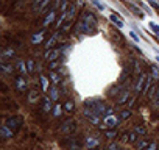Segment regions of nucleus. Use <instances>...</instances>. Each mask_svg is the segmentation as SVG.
<instances>
[{"mask_svg":"<svg viewBox=\"0 0 159 150\" xmlns=\"http://www.w3.org/2000/svg\"><path fill=\"white\" fill-rule=\"evenodd\" d=\"M95 28H97V21L94 19V16L91 13H86L78 22V30L86 35H92L95 31Z\"/></svg>","mask_w":159,"mask_h":150,"instance_id":"obj_1","label":"nucleus"},{"mask_svg":"<svg viewBox=\"0 0 159 150\" xmlns=\"http://www.w3.org/2000/svg\"><path fill=\"white\" fill-rule=\"evenodd\" d=\"M84 116H86V117H88V120H89V122H92L94 125H100V114H97L95 111H92V110L86 108V110H84Z\"/></svg>","mask_w":159,"mask_h":150,"instance_id":"obj_2","label":"nucleus"},{"mask_svg":"<svg viewBox=\"0 0 159 150\" xmlns=\"http://www.w3.org/2000/svg\"><path fill=\"white\" fill-rule=\"evenodd\" d=\"M73 130H75V120H73V119L66 120L64 125L61 127V133H64V134H67V133H70V131H73Z\"/></svg>","mask_w":159,"mask_h":150,"instance_id":"obj_3","label":"nucleus"},{"mask_svg":"<svg viewBox=\"0 0 159 150\" xmlns=\"http://www.w3.org/2000/svg\"><path fill=\"white\" fill-rule=\"evenodd\" d=\"M16 86H17L19 91H25L27 89V80H25L24 75H20V77L16 78Z\"/></svg>","mask_w":159,"mask_h":150,"instance_id":"obj_4","label":"nucleus"},{"mask_svg":"<svg viewBox=\"0 0 159 150\" xmlns=\"http://www.w3.org/2000/svg\"><path fill=\"white\" fill-rule=\"evenodd\" d=\"M109 21H111L114 25H117L119 28H123V27H125V22H123L117 14H109Z\"/></svg>","mask_w":159,"mask_h":150,"instance_id":"obj_5","label":"nucleus"},{"mask_svg":"<svg viewBox=\"0 0 159 150\" xmlns=\"http://www.w3.org/2000/svg\"><path fill=\"white\" fill-rule=\"evenodd\" d=\"M59 53H61V49H53V50H48V52H47L45 58H47L48 61H55V59L59 56Z\"/></svg>","mask_w":159,"mask_h":150,"instance_id":"obj_6","label":"nucleus"},{"mask_svg":"<svg viewBox=\"0 0 159 150\" xmlns=\"http://www.w3.org/2000/svg\"><path fill=\"white\" fill-rule=\"evenodd\" d=\"M0 134H2V138H13L14 131L10 130L8 125H2V128H0Z\"/></svg>","mask_w":159,"mask_h":150,"instance_id":"obj_7","label":"nucleus"},{"mask_svg":"<svg viewBox=\"0 0 159 150\" xmlns=\"http://www.w3.org/2000/svg\"><path fill=\"white\" fill-rule=\"evenodd\" d=\"M105 125H106V127H111V128L116 127V125H117V117L112 116V114H111V116H106V117H105Z\"/></svg>","mask_w":159,"mask_h":150,"instance_id":"obj_8","label":"nucleus"},{"mask_svg":"<svg viewBox=\"0 0 159 150\" xmlns=\"http://www.w3.org/2000/svg\"><path fill=\"white\" fill-rule=\"evenodd\" d=\"M20 124H22V119H19V117H14V119H10L5 125H8L11 130H13V127L14 128H17V127H20Z\"/></svg>","mask_w":159,"mask_h":150,"instance_id":"obj_9","label":"nucleus"},{"mask_svg":"<svg viewBox=\"0 0 159 150\" xmlns=\"http://www.w3.org/2000/svg\"><path fill=\"white\" fill-rule=\"evenodd\" d=\"M145 82H147V75H143V73H142L140 77H139V82L136 83V91H137V92H140V91L143 89V86H145L143 83H145Z\"/></svg>","mask_w":159,"mask_h":150,"instance_id":"obj_10","label":"nucleus"},{"mask_svg":"<svg viewBox=\"0 0 159 150\" xmlns=\"http://www.w3.org/2000/svg\"><path fill=\"white\" fill-rule=\"evenodd\" d=\"M44 36H45V31H44V30H41L39 33L33 35V38H31V42H33V44H39V42L44 39Z\"/></svg>","mask_w":159,"mask_h":150,"instance_id":"obj_11","label":"nucleus"},{"mask_svg":"<svg viewBox=\"0 0 159 150\" xmlns=\"http://www.w3.org/2000/svg\"><path fill=\"white\" fill-rule=\"evenodd\" d=\"M53 21H55V10H52V11L47 14V17H45V21H44V27H48Z\"/></svg>","mask_w":159,"mask_h":150,"instance_id":"obj_12","label":"nucleus"},{"mask_svg":"<svg viewBox=\"0 0 159 150\" xmlns=\"http://www.w3.org/2000/svg\"><path fill=\"white\" fill-rule=\"evenodd\" d=\"M100 142H98V139H95V138H88L86 139V147L88 148H94V147H97Z\"/></svg>","mask_w":159,"mask_h":150,"instance_id":"obj_13","label":"nucleus"},{"mask_svg":"<svg viewBox=\"0 0 159 150\" xmlns=\"http://www.w3.org/2000/svg\"><path fill=\"white\" fill-rule=\"evenodd\" d=\"M16 64H17V69H19L20 75H27V72H28V70H27V67H25V63H24L22 59H19Z\"/></svg>","mask_w":159,"mask_h":150,"instance_id":"obj_14","label":"nucleus"},{"mask_svg":"<svg viewBox=\"0 0 159 150\" xmlns=\"http://www.w3.org/2000/svg\"><path fill=\"white\" fill-rule=\"evenodd\" d=\"M91 2L95 5L97 10H100V11H106V5H105L103 2H100V0H91Z\"/></svg>","mask_w":159,"mask_h":150,"instance_id":"obj_15","label":"nucleus"},{"mask_svg":"<svg viewBox=\"0 0 159 150\" xmlns=\"http://www.w3.org/2000/svg\"><path fill=\"white\" fill-rule=\"evenodd\" d=\"M50 110H52V99L50 97H45L44 99V111L45 113H50Z\"/></svg>","mask_w":159,"mask_h":150,"instance_id":"obj_16","label":"nucleus"},{"mask_svg":"<svg viewBox=\"0 0 159 150\" xmlns=\"http://www.w3.org/2000/svg\"><path fill=\"white\" fill-rule=\"evenodd\" d=\"M58 36H59V33H55V35L52 36V39H48V42L45 44V47H47V49H50V47H53V44H55V42H56V41L59 39Z\"/></svg>","mask_w":159,"mask_h":150,"instance_id":"obj_17","label":"nucleus"},{"mask_svg":"<svg viewBox=\"0 0 159 150\" xmlns=\"http://www.w3.org/2000/svg\"><path fill=\"white\" fill-rule=\"evenodd\" d=\"M10 56H14V50H13V49H7V50L2 52V59H3V61H5L7 58H10Z\"/></svg>","mask_w":159,"mask_h":150,"instance_id":"obj_18","label":"nucleus"},{"mask_svg":"<svg viewBox=\"0 0 159 150\" xmlns=\"http://www.w3.org/2000/svg\"><path fill=\"white\" fill-rule=\"evenodd\" d=\"M39 80H41V86H42V91H47L48 89V82L44 75H39Z\"/></svg>","mask_w":159,"mask_h":150,"instance_id":"obj_19","label":"nucleus"},{"mask_svg":"<svg viewBox=\"0 0 159 150\" xmlns=\"http://www.w3.org/2000/svg\"><path fill=\"white\" fill-rule=\"evenodd\" d=\"M2 72L7 73V75L11 73V72H13V66H8L7 63H2Z\"/></svg>","mask_w":159,"mask_h":150,"instance_id":"obj_20","label":"nucleus"},{"mask_svg":"<svg viewBox=\"0 0 159 150\" xmlns=\"http://www.w3.org/2000/svg\"><path fill=\"white\" fill-rule=\"evenodd\" d=\"M38 100V91H31L30 94H28V102L30 103H34Z\"/></svg>","mask_w":159,"mask_h":150,"instance_id":"obj_21","label":"nucleus"},{"mask_svg":"<svg viewBox=\"0 0 159 150\" xmlns=\"http://www.w3.org/2000/svg\"><path fill=\"white\" fill-rule=\"evenodd\" d=\"M148 27H150V30H153V31H154L156 35L159 33V25H157L156 22H153V21H150V22H148Z\"/></svg>","mask_w":159,"mask_h":150,"instance_id":"obj_22","label":"nucleus"},{"mask_svg":"<svg viewBox=\"0 0 159 150\" xmlns=\"http://www.w3.org/2000/svg\"><path fill=\"white\" fill-rule=\"evenodd\" d=\"M50 78H52V82H53L55 85L61 82V77H59V75H58L56 72H52V73H50Z\"/></svg>","mask_w":159,"mask_h":150,"instance_id":"obj_23","label":"nucleus"},{"mask_svg":"<svg viewBox=\"0 0 159 150\" xmlns=\"http://www.w3.org/2000/svg\"><path fill=\"white\" fill-rule=\"evenodd\" d=\"M50 99H52V100H58V91H56L55 86L50 88Z\"/></svg>","mask_w":159,"mask_h":150,"instance_id":"obj_24","label":"nucleus"},{"mask_svg":"<svg viewBox=\"0 0 159 150\" xmlns=\"http://www.w3.org/2000/svg\"><path fill=\"white\" fill-rule=\"evenodd\" d=\"M126 97H128V91H123V92H122V96L117 99V102H119V103H125Z\"/></svg>","mask_w":159,"mask_h":150,"instance_id":"obj_25","label":"nucleus"},{"mask_svg":"<svg viewBox=\"0 0 159 150\" xmlns=\"http://www.w3.org/2000/svg\"><path fill=\"white\" fill-rule=\"evenodd\" d=\"M148 145H150V142H148V141H143V142H139V144H137V150H145V148H147Z\"/></svg>","mask_w":159,"mask_h":150,"instance_id":"obj_26","label":"nucleus"},{"mask_svg":"<svg viewBox=\"0 0 159 150\" xmlns=\"http://www.w3.org/2000/svg\"><path fill=\"white\" fill-rule=\"evenodd\" d=\"M129 36H131V39H133L134 42H137V44L140 42V38H139V35H137V33H134V31H129Z\"/></svg>","mask_w":159,"mask_h":150,"instance_id":"obj_27","label":"nucleus"},{"mask_svg":"<svg viewBox=\"0 0 159 150\" xmlns=\"http://www.w3.org/2000/svg\"><path fill=\"white\" fill-rule=\"evenodd\" d=\"M73 13H75V7H70V10L67 11V21H72V17H73Z\"/></svg>","mask_w":159,"mask_h":150,"instance_id":"obj_28","label":"nucleus"},{"mask_svg":"<svg viewBox=\"0 0 159 150\" xmlns=\"http://www.w3.org/2000/svg\"><path fill=\"white\" fill-rule=\"evenodd\" d=\"M53 116H55V117L61 116V105H56V106H55V110H53Z\"/></svg>","mask_w":159,"mask_h":150,"instance_id":"obj_29","label":"nucleus"},{"mask_svg":"<svg viewBox=\"0 0 159 150\" xmlns=\"http://www.w3.org/2000/svg\"><path fill=\"white\" fill-rule=\"evenodd\" d=\"M27 66H28V72H33L34 70V61H27Z\"/></svg>","mask_w":159,"mask_h":150,"instance_id":"obj_30","label":"nucleus"},{"mask_svg":"<svg viewBox=\"0 0 159 150\" xmlns=\"http://www.w3.org/2000/svg\"><path fill=\"white\" fill-rule=\"evenodd\" d=\"M120 116H122V119H128V117L131 116V113H129V110H123Z\"/></svg>","mask_w":159,"mask_h":150,"instance_id":"obj_31","label":"nucleus"},{"mask_svg":"<svg viewBox=\"0 0 159 150\" xmlns=\"http://www.w3.org/2000/svg\"><path fill=\"white\" fill-rule=\"evenodd\" d=\"M151 72H153V78H159V70L156 67H151Z\"/></svg>","mask_w":159,"mask_h":150,"instance_id":"obj_32","label":"nucleus"},{"mask_svg":"<svg viewBox=\"0 0 159 150\" xmlns=\"http://www.w3.org/2000/svg\"><path fill=\"white\" fill-rule=\"evenodd\" d=\"M42 2H44V0H33V10H36V8H38V7H39Z\"/></svg>","mask_w":159,"mask_h":150,"instance_id":"obj_33","label":"nucleus"},{"mask_svg":"<svg viewBox=\"0 0 159 150\" xmlns=\"http://www.w3.org/2000/svg\"><path fill=\"white\" fill-rule=\"evenodd\" d=\"M106 136H108L109 139H114V138L117 136V133H116V131H106Z\"/></svg>","mask_w":159,"mask_h":150,"instance_id":"obj_34","label":"nucleus"},{"mask_svg":"<svg viewBox=\"0 0 159 150\" xmlns=\"http://www.w3.org/2000/svg\"><path fill=\"white\" fill-rule=\"evenodd\" d=\"M154 105H156V106L159 105V85H157V92H156V96H154Z\"/></svg>","mask_w":159,"mask_h":150,"instance_id":"obj_35","label":"nucleus"},{"mask_svg":"<svg viewBox=\"0 0 159 150\" xmlns=\"http://www.w3.org/2000/svg\"><path fill=\"white\" fill-rule=\"evenodd\" d=\"M148 3H150L151 7H154V8H159V3L156 2V0H148Z\"/></svg>","mask_w":159,"mask_h":150,"instance_id":"obj_36","label":"nucleus"},{"mask_svg":"<svg viewBox=\"0 0 159 150\" xmlns=\"http://www.w3.org/2000/svg\"><path fill=\"white\" fill-rule=\"evenodd\" d=\"M156 147H157V145H156V142H151V144H150L145 150H156Z\"/></svg>","mask_w":159,"mask_h":150,"instance_id":"obj_37","label":"nucleus"},{"mask_svg":"<svg viewBox=\"0 0 159 150\" xmlns=\"http://www.w3.org/2000/svg\"><path fill=\"white\" fill-rule=\"evenodd\" d=\"M136 133H139V134H143V133H145V128H142V127H137V128H136Z\"/></svg>","mask_w":159,"mask_h":150,"instance_id":"obj_38","label":"nucleus"},{"mask_svg":"<svg viewBox=\"0 0 159 150\" xmlns=\"http://www.w3.org/2000/svg\"><path fill=\"white\" fill-rule=\"evenodd\" d=\"M72 108H73V105H72V102H67V103H66V110H67V111H70Z\"/></svg>","mask_w":159,"mask_h":150,"instance_id":"obj_39","label":"nucleus"},{"mask_svg":"<svg viewBox=\"0 0 159 150\" xmlns=\"http://www.w3.org/2000/svg\"><path fill=\"white\" fill-rule=\"evenodd\" d=\"M56 66H58V61H56V59H55V61H50V67H52V69H55Z\"/></svg>","mask_w":159,"mask_h":150,"instance_id":"obj_40","label":"nucleus"},{"mask_svg":"<svg viewBox=\"0 0 159 150\" xmlns=\"http://www.w3.org/2000/svg\"><path fill=\"white\" fill-rule=\"evenodd\" d=\"M136 139H137V138H136V134H134V133H133V134H129V141H136Z\"/></svg>","mask_w":159,"mask_h":150,"instance_id":"obj_41","label":"nucleus"},{"mask_svg":"<svg viewBox=\"0 0 159 150\" xmlns=\"http://www.w3.org/2000/svg\"><path fill=\"white\" fill-rule=\"evenodd\" d=\"M109 150H117V145H116V144H111V145H109Z\"/></svg>","mask_w":159,"mask_h":150,"instance_id":"obj_42","label":"nucleus"},{"mask_svg":"<svg viewBox=\"0 0 159 150\" xmlns=\"http://www.w3.org/2000/svg\"><path fill=\"white\" fill-rule=\"evenodd\" d=\"M62 2H66V0H62ZM61 3V0H55V7H58Z\"/></svg>","mask_w":159,"mask_h":150,"instance_id":"obj_43","label":"nucleus"},{"mask_svg":"<svg viewBox=\"0 0 159 150\" xmlns=\"http://www.w3.org/2000/svg\"><path fill=\"white\" fill-rule=\"evenodd\" d=\"M154 59H156V61L159 63V55H156V56H154Z\"/></svg>","mask_w":159,"mask_h":150,"instance_id":"obj_44","label":"nucleus"},{"mask_svg":"<svg viewBox=\"0 0 159 150\" xmlns=\"http://www.w3.org/2000/svg\"><path fill=\"white\" fill-rule=\"evenodd\" d=\"M157 36H159V33H157Z\"/></svg>","mask_w":159,"mask_h":150,"instance_id":"obj_45","label":"nucleus"}]
</instances>
